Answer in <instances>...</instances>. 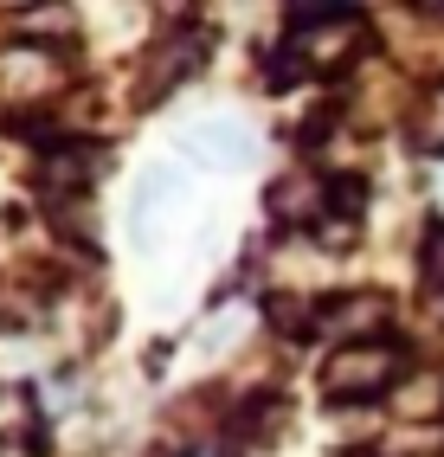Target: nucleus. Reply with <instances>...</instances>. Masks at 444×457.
Here are the masks:
<instances>
[{"label": "nucleus", "mask_w": 444, "mask_h": 457, "mask_svg": "<svg viewBox=\"0 0 444 457\" xmlns=\"http://www.w3.org/2000/svg\"><path fill=\"white\" fill-rule=\"evenodd\" d=\"M354 46H361V20H354L348 7H329V0H303L290 20V46L277 58H290V65H277L271 78L277 84H296L303 71H335L354 58Z\"/></svg>", "instance_id": "f257e3e1"}, {"label": "nucleus", "mask_w": 444, "mask_h": 457, "mask_svg": "<svg viewBox=\"0 0 444 457\" xmlns=\"http://www.w3.org/2000/svg\"><path fill=\"white\" fill-rule=\"evenodd\" d=\"M399 386V348L393 342H354L335 348L329 368H322V393L329 400H380V393Z\"/></svg>", "instance_id": "f03ea898"}, {"label": "nucleus", "mask_w": 444, "mask_h": 457, "mask_svg": "<svg viewBox=\"0 0 444 457\" xmlns=\"http://www.w3.org/2000/svg\"><path fill=\"white\" fill-rule=\"evenodd\" d=\"M387 316H393V303L380 296V290H348V296H329V303H322V322H316V328L341 335V348H354V342H380Z\"/></svg>", "instance_id": "7ed1b4c3"}, {"label": "nucleus", "mask_w": 444, "mask_h": 457, "mask_svg": "<svg viewBox=\"0 0 444 457\" xmlns=\"http://www.w3.org/2000/svg\"><path fill=\"white\" fill-rule=\"evenodd\" d=\"M322 212H329V180L316 168H290L271 187V220L277 226H316Z\"/></svg>", "instance_id": "20e7f679"}, {"label": "nucleus", "mask_w": 444, "mask_h": 457, "mask_svg": "<svg viewBox=\"0 0 444 457\" xmlns=\"http://www.w3.org/2000/svg\"><path fill=\"white\" fill-rule=\"evenodd\" d=\"M187 148L200 162H213V168H245L258 155V136L245 123H232V116H206V123L187 129Z\"/></svg>", "instance_id": "39448f33"}, {"label": "nucleus", "mask_w": 444, "mask_h": 457, "mask_svg": "<svg viewBox=\"0 0 444 457\" xmlns=\"http://www.w3.org/2000/svg\"><path fill=\"white\" fill-rule=\"evenodd\" d=\"M181 174H174V168H142L136 174V238H148V245H155V232H161V220H168V212H181Z\"/></svg>", "instance_id": "423d86ee"}, {"label": "nucleus", "mask_w": 444, "mask_h": 457, "mask_svg": "<svg viewBox=\"0 0 444 457\" xmlns=\"http://www.w3.org/2000/svg\"><path fill=\"white\" fill-rule=\"evenodd\" d=\"M97 174H103V155H97L91 142H84V148L78 142H58V148L39 155V187L45 194H84Z\"/></svg>", "instance_id": "0eeeda50"}, {"label": "nucleus", "mask_w": 444, "mask_h": 457, "mask_svg": "<svg viewBox=\"0 0 444 457\" xmlns=\"http://www.w3.org/2000/svg\"><path fill=\"white\" fill-rule=\"evenodd\" d=\"M52 78H58V65L45 52H0V90H7V97H33Z\"/></svg>", "instance_id": "6e6552de"}, {"label": "nucleus", "mask_w": 444, "mask_h": 457, "mask_svg": "<svg viewBox=\"0 0 444 457\" xmlns=\"http://www.w3.org/2000/svg\"><path fill=\"white\" fill-rule=\"evenodd\" d=\"M419 303L432 310V322H444V226L425 238V252H419Z\"/></svg>", "instance_id": "1a4fd4ad"}, {"label": "nucleus", "mask_w": 444, "mask_h": 457, "mask_svg": "<svg viewBox=\"0 0 444 457\" xmlns=\"http://www.w3.org/2000/svg\"><path fill=\"white\" fill-rule=\"evenodd\" d=\"M412 142H419L425 155H444V84L425 97V110L412 116Z\"/></svg>", "instance_id": "9d476101"}]
</instances>
